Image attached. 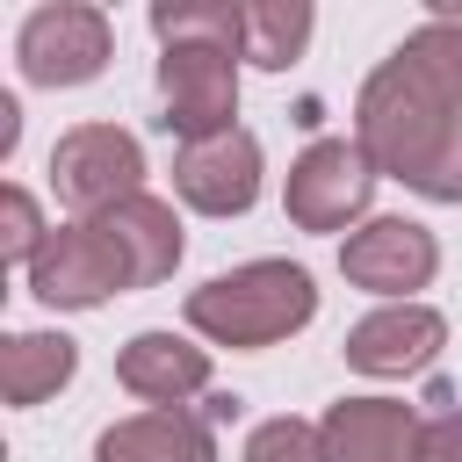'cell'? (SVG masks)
Masks as SVG:
<instances>
[{"label": "cell", "mask_w": 462, "mask_h": 462, "mask_svg": "<svg viewBox=\"0 0 462 462\" xmlns=\"http://www.w3.org/2000/svg\"><path fill=\"white\" fill-rule=\"evenodd\" d=\"M433 267H440V238L411 217H368L361 231L339 238V274L390 303H411V289H426Z\"/></svg>", "instance_id": "8"}, {"label": "cell", "mask_w": 462, "mask_h": 462, "mask_svg": "<svg viewBox=\"0 0 462 462\" xmlns=\"http://www.w3.org/2000/svg\"><path fill=\"white\" fill-rule=\"evenodd\" d=\"M419 462H462V411H433V419H426Z\"/></svg>", "instance_id": "20"}, {"label": "cell", "mask_w": 462, "mask_h": 462, "mask_svg": "<svg viewBox=\"0 0 462 462\" xmlns=\"http://www.w3.org/2000/svg\"><path fill=\"white\" fill-rule=\"evenodd\" d=\"M426 419L397 397H339L318 419V462H419Z\"/></svg>", "instance_id": "10"}, {"label": "cell", "mask_w": 462, "mask_h": 462, "mask_svg": "<svg viewBox=\"0 0 462 462\" xmlns=\"http://www.w3.org/2000/svg\"><path fill=\"white\" fill-rule=\"evenodd\" d=\"M116 383L130 397H144L152 411H180L188 397L209 390V346H195L180 332H137L116 354Z\"/></svg>", "instance_id": "12"}, {"label": "cell", "mask_w": 462, "mask_h": 462, "mask_svg": "<svg viewBox=\"0 0 462 462\" xmlns=\"http://www.w3.org/2000/svg\"><path fill=\"white\" fill-rule=\"evenodd\" d=\"M51 188L72 217H101L144 195V144L123 123H79L51 144Z\"/></svg>", "instance_id": "5"}, {"label": "cell", "mask_w": 462, "mask_h": 462, "mask_svg": "<svg viewBox=\"0 0 462 462\" xmlns=\"http://www.w3.org/2000/svg\"><path fill=\"white\" fill-rule=\"evenodd\" d=\"M173 195L202 217H245L260 202V137L253 130H217L173 152Z\"/></svg>", "instance_id": "9"}, {"label": "cell", "mask_w": 462, "mask_h": 462, "mask_svg": "<svg viewBox=\"0 0 462 462\" xmlns=\"http://www.w3.org/2000/svg\"><path fill=\"white\" fill-rule=\"evenodd\" d=\"M116 36H108V14L87 7V0H58V7H36L14 36V58H22V79L36 87H87L101 79Z\"/></svg>", "instance_id": "7"}, {"label": "cell", "mask_w": 462, "mask_h": 462, "mask_svg": "<svg viewBox=\"0 0 462 462\" xmlns=\"http://www.w3.org/2000/svg\"><path fill=\"white\" fill-rule=\"evenodd\" d=\"M354 144L426 202H462V22H419L354 101Z\"/></svg>", "instance_id": "1"}, {"label": "cell", "mask_w": 462, "mask_h": 462, "mask_svg": "<svg viewBox=\"0 0 462 462\" xmlns=\"http://www.w3.org/2000/svg\"><path fill=\"white\" fill-rule=\"evenodd\" d=\"M152 36L159 43H224V51H238L245 7H231V0H159L152 7Z\"/></svg>", "instance_id": "17"}, {"label": "cell", "mask_w": 462, "mask_h": 462, "mask_svg": "<svg viewBox=\"0 0 462 462\" xmlns=\"http://www.w3.org/2000/svg\"><path fill=\"white\" fill-rule=\"evenodd\" d=\"M101 224L123 238V253H130V267H137V289H152V282H166V274L180 267V217H173V202L130 195V202H116V209H101Z\"/></svg>", "instance_id": "14"}, {"label": "cell", "mask_w": 462, "mask_h": 462, "mask_svg": "<svg viewBox=\"0 0 462 462\" xmlns=\"http://www.w3.org/2000/svg\"><path fill=\"white\" fill-rule=\"evenodd\" d=\"M14 137H22V108H14V94H0V159L14 152Z\"/></svg>", "instance_id": "22"}, {"label": "cell", "mask_w": 462, "mask_h": 462, "mask_svg": "<svg viewBox=\"0 0 462 462\" xmlns=\"http://www.w3.org/2000/svg\"><path fill=\"white\" fill-rule=\"evenodd\" d=\"M375 159L354 144V137H318V144H303V159L289 166V188H282V209H289V224L296 231H346V224H361L368 217V202H375Z\"/></svg>", "instance_id": "6"}, {"label": "cell", "mask_w": 462, "mask_h": 462, "mask_svg": "<svg viewBox=\"0 0 462 462\" xmlns=\"http://www.w3.org/2000/svg\"><path fill=\"white\" fill-rule=\"evenodd\" d=\"M79 346L65 332H7L0 339V397L7 404H43L72 383Z\"/></svg>", "instance_id": "15"}, {"label": "cell", "mask_w": 462, "mask_h": 462, "mask_svg": "<svg viewBox=\"0 0 462 462\" xmlns=\"http://www.w3.org/2000/svg\"><path fill=\"white\" fill-rule=\"evenodd\" d=\"M238 411H245V397H231V390H209V397H202V419H209V426H231Z\"/></svg>", "instance_id": "21"}, {"label": "cell", "mask_w": 462, "mask_h": 462, "mask_svg": "<svg viewBox=\"0 0 462 462\" xmlns=\"http://www.w3.org/2000/svg\"><path fill=\"white\" fill-rule=\"evenodd\" d=\"M318 318V282L296 260H245L231 274H209L202 289H188V325L217 346H282L289 332H303Z\"/></svg>", "instance_id": "2"}, {"label": "cell", "mask_w": 462, "mask_h": 462, "mask_svg": "<svg viewBox=\"0 0 462 462\" xmlns=\"http://www.w3.org/2000/svg\"><path fill=\"white\" fill-rule=\"evenodd\" d=\"M310 43V7L303 0H245V36L238 58H253L260 72H289Z\"/></svg>", "instance_id": "16"}, {"label": "cell", "mask_w": 462, "mask_h": 462, "mask_svg": "<svg viewBox=\"0 0 462 462\" xmlns=\"http://www.w3.org/2000/svg\"><path fill=\"white\" fill-rule=\"evenodd\" d=\"M137 289V267L123 253V238L101 217H72L43 238V253L29 260V296L51 310H94L108 296Z\"/></svg>", "instance_id": "3"}, {"label": "cell", "mask_w": 462, "mask_h": 462, "mask_svg": "<svg viewBox=\"0 0 462 462\" xmlns=\"http://www.w3.org/2000/svg\"><path fill=\"white\" fill-rule=\"evenodd\" d=\"M43 217H36V202H29V188H0V253L14 260V267H29L36 253H43Z\"/></svg>", "instance_id": "19"}, {"label": "cell", "mask_w": 462, "mask_h": 462, "mask_svg": "<svg viewBox=\"0 0 462 462\" xmlns=\"http://www.w3.org/2000/svg\"><path fill=\"white\" fill-rule=\"evenodd\" d=\"M238 51L224 43H159V130L195 144L238 130Z\"/></svg>", "instance_id": "4"}, {"label": "cell", "mask_w": 462, "mask_h": 462, "mask_svg": "<svg viewBox=\"0 0 462 462\" xmlns=\"http://www.w3.org/2000/svg\"><path fill=\"white\" fill-rule=\"evenodd\" d=\"M94 462H217V426L202 411H130L101 426Z\"/></svg>", "instance_id": "13"}, {"label": "cell", "mask_w": 462, "mask_h": 462, "mask_svg": "<svg viewBox=\"0 0 462 462\" xmlns=\"http://www.w3.org/2000/svg\"><path fill=\"white\" fill-rule=\"evenodd\" d=\"M245 462H318V426H303L296 411L260 419L253 440H245Z\"/></svg>", "instance_id": "18"}, {"label": "cell", "mask_w": 462, "mask_h": 462, "mask_svg": "<svg viewBox=\"0 0 462 462\" xmlns=\"http://www.w3.org/2000/svg\"><path fill=\"white\" fill-rule=\"evenodd\" d=\"M440 346H448V318L433 303H383L346 332L339 354L361 375H419V368H433Z\"/></svg>", "instance_id": "11"}]
</instances>
